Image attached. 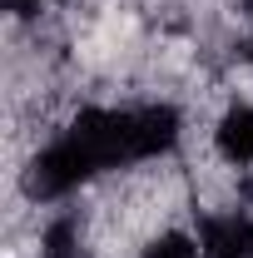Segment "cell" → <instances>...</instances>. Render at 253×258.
Here are the masks:
<instances>
[{
  "mask_svg": "<svg viewBox=\"0 0 253 258\" xmlns=\"http://www.w3.org/2000/svg\"><path fill=\"white\" fill-rule=\"evenodd\" d=\"M199 253L204 258H253V219H243V214L209 219L204 238H199Z\"/></svg>",
  "mask_w": 253,
  "mask_h": 258,
  "instance_id": "1",
  "label": "cell"
},
{
  "mask_svg": "<svg viewBox=\"0 0 253 258\" xmlns=\"http://www.w3.org/2000/svg\"><path fill=\"white\" fill-rule=\"evenodd\" d=\"M219 149H223V159H233V164H253V104H238V109L223 114Z\"/></svg>",
  "mask_w": 253,
  "mask_h": 258,
  "instance_id": "2",
  "label": "cell"
},
{
  "mask_svg": "<svg viewBox=\"0 0 253 258\" xmlns=\"http://www.w3.org/2000/svg\"><path fill=\"white\" fill-rule=\"evenodd\" d=\"M139 258H204V253H199V243L184 238V233H159V238L144 243V253H139Z\"/></svg>",
  "mask_w": 253,
  "mask_h": 258,
  "instance_id": "3",
  "label": "cell"
},
{
  "mask_svg": "<svg viewBox=\"0 0 253 258\" xmlns=\"http://www.w3.org/2000/svg\"><path fill=\"white\" fill-rule=\"evenodd\" d=\"M248 60H253V40H248Z\"/></svg>",
  "mask_w": 253,
  "mask_h": 258,
  "instance_id": "4",
  "label": "cell"
}]
</instances>
